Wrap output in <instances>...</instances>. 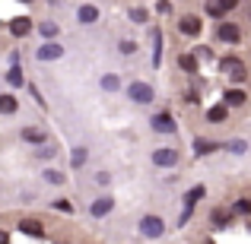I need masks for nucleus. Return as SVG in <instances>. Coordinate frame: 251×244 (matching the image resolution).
<instances>
[{"label": "nucleus", "mask_w": 251, "mask_h": 244, "mask_svg": "<svg viewBox=\"0 0 251 244\" xmlns=\"http://www.w3.org/2000/svg\"><path fill=\"white\" fill-rule=\"evenodd\" d=\"M229 149H232V153H245V140H235V143H229Z\"/></svg>", "instance_id": "32"}, {"label": "nucleus", "mask_w": 251, "mask_h": 244, "mask_svg": "<svg viewBox=\"0 0 251 244\" xmlns=\"http://www.w3.org/2000/svg\"><path fill=\"white\" fill-rule=\"evenodd\" d=\"M111 209H115V200H111V197H99V200L89 206V213L96 216V219H102V216H108Z\"/></svg>", "instance_id": "5"}, {"label": "nucleus", "mask_w": 251, "mask_h": 244, "mask_svg": "<svg viewBox=\"0 0 251 244\" xmlns=\"http://www.w3.org/2000/svg\"><path fill=\"white\" fill-rule=\"evenodd\" d=\"M127 95H130V102H137V105H150V102H153V86H147V83H130Z\"/></svg>", "instance_id": "2"}, {"label": "nucleus", "mask_w": 251, "mask_h": 244, "mask_svg": "<svg viewBox=\"0 0 251 244\" xmlns=\"http://www.w3.org/2000/svg\"><path fill=\"white\" fill-rule=\"evenodd\" d=\"M153 48H156L153 51V67H159V64H162V51H159L162 48V35H159V29L153 32Z\"/></svg>", "instance_id": "16"}, {"label": "nucleus", "mask_w": 251, "mask_h": 244, "mask_svg": "<svg viewBox=\"0 0 251 244\" xmlns=\"http://www.w3.org/2000/svg\"><path fill=\"white\" fill-rule=\"evenodd\" d=\"M51 155H54V149H51V146H42V149H38V159H51Z\"/></svg>", "instance_id": "33"}, {"label": "nucleus", "mask_w": 251, "mask_h": 244, "mask_svg": "<svg viewBox=\"0 0 251 244\" xmlns=\"http://www.w3.org/2000/svg\"><path fill=\"white\" fill-rule=\"evenodd\" d=\"M76 16H80V22H96V19H99V10L92 3H86V6H80V13H76Z\"/></svg>", "instance_id": "14"}, {"label": "nucleus", "mask_w": 251, "mask_h": 244, "mask_svg": "<svg viewBox=\"0 0 251 244\" xmlns=\"http://www.w3.org/2000/svg\"><path fill=\"white\" fill-rule=\"evenodd\" d=\"M6 83H10V86H23V70H19L16 64H13L10 73H6Z\"/></svg>", "instance_id": "21"}, {"label": "nucleus", "mask_w": 251, "mask_h": 244, "mask_svg": "<svg viewBox=\"0 0 251 244\" xmlns=\"http://www.w3.org/2000/svg\"><path fill=\"white\" fill-rule=\"evenodd\" d=\"M178 64H181L188 73H197V57L194 54H181V57H178Z\"/></svg>", "instance_id": "19"}, {"label": "nucleus", "mask_w": 251, "mask_h": 244, "mask_svg": "<svg viewBox=\"0 0 251 244\" xmlns=\"http://www.w3.org/2000/svg\"><path fill=\"white\" fill-rule=\"evenodd\" d=\"M194 149H197V153H213L216 143H210V140H194Z\"/></svg>", "instance_id": "25"}, {"label": "nucleus", "mask_w": 251, "mask_h": 244, "mask_svg": "<svg viewBox=\"0 0 251 244\" xmlns=\"http://www.w3.org/2000/svg\"><path fill=\"white\" fill-rule=\"evenodd\" d=\"M203 194H207V190H203V187H191V190H188V197H184V213H181V219H178V222H181V225H184V222L191 219V209H194V203L201 200Z\"/></svg>", "instance_id": "4"}, {"label": "nucleus", "mask_w": 251, "mask_h": 244, "mask_svg": "<svg viewBox=\"0 0 251 244\" xmlns=\"http://www.w3.org/2000/svg\"><path fill=\"white\" fill-rule=\"evenodd\" d=\"M19 232H23V235H32V238H42L45 228H42V222H38V219H23V222H19Z\"/></svg>", "instance_id": "9"}, {"label": "nucleus", "mask_w": 251, "mask_h": 244, "mask_svg": "<svg viewBox=\"0 0 251 244\" xmlns=\"http://www.w3.org/2000/svg\"><path fill=\"white\" fill-rule=\"evenodd\" d=\"M207 13H210V16H223V13H226L223 0H207Z\"/></svg>", "instance_id": "22"}, {"label": "nucleus", "mask_w": 251, "mask_h": 244, "mask_svg": "<svg viewBox=\"0 0 251 244\" xmlns=\"http://www.w3.org/2000/svg\"><path fill=\"white\" fill-rule=\"evenodd\" d=\"M86 159H89V153H86V149L80 146V149H74V159H70V165H74V168H83Z\"/></svg>", "instance_id": "20"}, {"label": "nucleus", "mask_w": 251, "mask_h": 244, "mask_svg": "<svg viewBox=\"0 0 251 244\" xmlns=\"http://www.w3.org/2000/svg\"><path fill=\"white\" fill-rule=\"evenodd\" d=\"M61 54H64V48L57 42H48V44H42V48H38V61H57Z\"/></svg>", "instance_id": "7"}, {"label": "nucleus", "mask_w": 251, "mask_h": 244, "mask_svg": "<svg viewBox=\"0 0 251 244\" xmlns=\"http://www.w3.org/2000/svg\"><path fill=\"white\" fill-rule=\"evenodd\" d=\"M19 3H29V0H19Z\"/></svg>", "instance_id": "37"}, {"label": "nucleus", "mask_w": 251, "mask_h": 244, "mask_svg": "<svg viewBox=\"0 0 251 244\" xmlns=\"http://www.w3.org/2000/svg\"><path fill=\"white\" fill-rule=\"evenodd\" d=\"M19 105H16V98L13 95H0V114H13Z\"/></svg>", "instance_id": "17"}, {"label": "nucleus", "mask_w": 251, "mask_h": 244, "mask_svg": "<svg viewBox=\"0 0 251 244\" xmlns=\"http://www.w3.org/2000/svg\"><path fill=\"white\" fill-rule=\"evenodd\" d=\"M235 3H239V0H223V6H226V10H232Z\"/></svg>", "instance_id": "35"}, {"label": "nucleus", "mask_w": 251, "mask_h": 244, "mask_svg": "<svg viewBox=\"0 0 251 244\" xmlns=\"http://www.w3.org/2000/svg\"><path fill=\"white\" fill-rule=\"evenodd\" d=\"M153 127L159 130V133H172V130H175V121H172V114H156Z\"/></svg>", "instance_id": "12"}, {"label": "nucleus", "mask_w": 251, "mask_h": 244, "mask_svg": "<svg viewBox=\"0 0 251 244\" xmlns=\"http://www.w3.org/2000/svg\"><path fill=\"white\" fill-rule=\"evenodd\" d=\"M226 108H229V105H216V108H210V111H207V117H210L213 124L226 121Z\"/></svg>", "instance_id": "18"}, {"label": "nucleus", "mask_w": 251, "mask_h": 244, "mask_svg": "<svg viewBox=\"0 0 251 244\" xmlns=\"http://www.w3.org/2000/svg\"><path fill=\"white\" fill-rule=\"evenodd\" d=\"M153 162L162 165V168H172V165H178V153H175V149H156Z\"/></svg>", "instance_id": "6"}, {"label": "nucleus", "mask_w": 251, "mask_h": 244, "mask_svg": "<svg viewBox=\"0 0 251 244\" xmlns=\"http://www.w3.org/2000/svg\"><path fill=\"white\" fill-rule=\"evenodd\" d=\"M10 32H13L16 38L29 35V32H32V22H29V16H16V19H10Z\"/></svg>", "instance_id": "8"}, {"label": "nucleus", "mask_w": 251, "mask_h": 244, "mask_svg": "<svg viewBox=\"0 0 251 244\" xmlns=\"http://www.w3.org/2000/svg\"><path fill=\"white\" fill-rule=\"evenodd\" d=\"M23 140H29V143H45V140H48V133H45V130H38V127H25V130H23Z\"/></svg>", "instance_id": "13"}, {"label": "nucleus", "mask_w": 251, "mask_h": 244, "mask_svg": "<svg viewBox=\"0 0 251 244\" xmlns=\"http://www.w3.org/2000/svg\"><path fill=\"white\" fill-rule=\"evenodd\" d=\"M42 35H45V38H54V35H57V25H54V22H42Z\"/></svg>", "instance_id": "29"}, {"label": "nucleus", "mask_w": 251, "mask_h": 244, "mask_svg": "<svg viewBox=\"0 0 251 244\" xmlns=\"http://www.w3.org/2000/svg\"><path fill=\"white\" fill-rule=\"evenodd\" d=\"M45 181H48V184H64V175L51 168V171H45Z\"/></svg>", "instance_id": "26"}, {"label": "nucleus", "mask_w": 251, "mask_h": 244, "mask_svg": "<svg viewBox=\"0 0 251 244\" xmlns=\"http://www.w3.org/2000/svg\"><path fill=\"white\" fill-rule=\"evenodd\" d=\"M54 206H57V209H61V213H70V209H74V206H70V200H57V203H54Z\"/></svg>", "instance_id": "34"}, {"label": "nucleus", "mask_w": 251, "mask_h": 244, "mask_svg": "<svg viewBox=\"0 0 251 244\" xmlns=\"http://www.w3.org/2000/svg\"><path fill=\"white\" fill-rule=\"evenodd\" d=\"M118 48H121V54H134V51H137V44H134V42H121Z\"/></svg>", "instance_id": "31"}, {"label": "nucleus", "mask_w": 251, "mask_h": 244, "mask_svg": "<svg viewBox=\"0 0 251 244\" xmlns=\"http://www.w3.org/2000/svg\"><path fill=\"white\" fill-rule=\"evenodd\" d=\"M235 213H239V216H248L251 213V200H239V203H235Z\"/></svg>", "instance_id": "30"}, {"label": "nucleus", "mask_w": 251, "mask_h": 244, "mask_svg": "<svg viewBox=\"0 0 251 244\" xmlns=\"http://www.w3.org/2000/svg\"><path fill=\"white\" fill-rule=\"evenodd\" d=\"M226 222H229V213H226V209H213V225L223 228Z\"/></svg>", "instance_id": "23"}, {"label": "nucleus", "mask_w": 251, "mask_h": 244, "mask_svg": "<svg viewBox=\"0 0 251 244\" xmlns=\"http://www.w3.org/2000/svg\"><path fill=\"white\" fill-rule=\"evenodd\" d=\"M226 105H232V108L245 105V92H242V89H229L226 92Z\"/></svg>", "instance_id": "15"}, {"label": "nucleus", "mask_w": 251, "mask_h": 244, "mask_svg": "<svg viewBox=\"0 0 251 244\" xmlns=\"http://www.w3.org/2000/svg\"><path fill=\"white\" fill-rule=\"evenodd\" d=\"M140 232H143V238H159V235L166 232V225H162L159 216H143L140 219Z\"/></svg>", "instance_id": "1"}, {"label": "nucleus", "mask_w": 251, "mask_h": 244, "mask_svg": "<svg viewBox=\"0 0 251 244\" xmlns=\"http://www.w3.org/2000/svg\"><path fill=\"white\" fill-rule=\"evenodd\" d=\"M130 19H134V22H147V10H143V6H134V10H130Z\"/></svg>", "instance_id": "27"}, {"label": "nucleus", "mask_w": 251, "mask_h": 244, "mask_svg": "<svg viewBox=\"0 0 251 244\" xmlns=\"http://www.w3.org/2000/svg\"><path fill=\"white\" fill-rule=\"evenodd\" d=\"M178 29H181L184 35H197V32H201V19H197V16H181Z\"/></svg>", "instance_id": "11"}, {"label": "nucleus", "mask_w": 251, "mask_h": 244, "mask_svg": "<svg viewBox=\"0 0 251 244\" xmlns=\"http://www.w3.org/2000/svg\"><path fill=\"white\" fill-rule=\"evenodd\" d=\"M223 70L229 73V80H232V83H242L248 76L245 73V64H242L239 57H226V61H223Z\"/></svg>", "instance_id": "3"}, {"label": "nucleus", "mask_w": 251, "mask_h": 244, "mask_svg": "<svg viewBox=\"0 0 251 244\" xmlns=\"http://www.w3.org/2000/svg\"><path fill=\"white\" fill-rule=\"evenodd\" d=\"M194 57L197 61H213V51L210 48H194Z\"/></svg>", "instance_id": "28"}, {"label": "nucleus", "mask_w": 251, "mask_h": 244, "mask_svg": "<svg viewBox=\"0 0 251 244\" xmlns=\"http://www.w3.org/2000/svg\"><path fill=\"white\" fill-rule=\"evenodd\" d=\"M102 89H105V92H115V89H118V76H115V73L102 76Z\"/></svg>", "instance_id": "24"}, {"label": "nucleus", "mask_w": 251, "mask_h": 244, "mask_svg": "<svg viewBox=\"0 0 251 244\" xmlns=\"http://www.w3.org/2000/svg\"><path fill=\"white\" fill-rule=\"evenodd\" d=\"M0 244H10V235L6 232H0Z\"/></svg>", "instance_id": "36"}, {"label": "nucleus", "mask_w": 251, "mask_h": 244, "mask_svg": "<svg viewBox=\"0 0 251 244\" xmlns=\"http://www.w3.org/2000/svg\"><path fill=\"white\" fill-rule=\"evenodd\" d=\"M216 35H220L223 38V42H239V35H242V32H239V25H232V22H223L220 25V29H216Z\"/></svg>", "instance_id": "10"}]
</instances>
